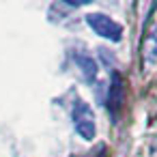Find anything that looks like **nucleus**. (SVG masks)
Returning <instances> with one entry per match:
<instances>
[{"label": "nucleus", "instance_id": "1", "mask_svg": "<svg viewBox=\"0 0 157 157\" xmlns=\"http://www.w3.org/2000/svg\"><path fill=\"white\" fill-rule=\"evenodd\" d=\"M71 121L75 131L84 138V140H93L97 133V125H95V112L88 103L84 101H75L71 108Z\"/></svg>", "mask_w": 157, "mask_h": 157}, {"label": "nucleus", "instance_id": "2", "mask_svg": "<svg viewBox=\"0 0 157 157\" xmlns=\"http://www.w3.org/2000/svg\"><path fill=\"white\" fill-rule=\"evenodd\" d=\"M86 24L95 30V35H99V37H103L112 43H118L123 39V26L105 13H88Z\"/></svg>", "mask_w": 157, "mask_h": 157}, {"label": "nucleus", "instance_id": "3", "mask_svg": "<svg viewBox=\"0 0 157 157\" xmlns=\"http://www.w3.org/2000/svg\"><path fill=\"white\" fill-rule=\"evenodd\" d=\"M123 103H125V82H123L118 71H112L110 84H108V93H105V108H108L112 118H116L121 114Z\"/></svg>", "mask_w": 157, "mask_h": 157}, {"label": "nucleus", "instance_id": "4", "mask_svg": "<svg viewBox=\"0 0 157 157\" xmlns=\"http://www.w3.org/2000/svg\"><path fill=\"white\" fill-rule=\"evenodd\" d=\"M73 58H75L78 67L82 69L84 78H86L88 82H95V78H97V63H95L90 56H84V54H75Z\"/></svg>", "mask_w": 157, "mask_h": 157}, {"label": "nucleus", "instance_id": "5", "mask_svg": "<svg viewBox=\"0 0 157 157\" xmlns=\"http://www.w3.org/2000/svg\"><path fill=\"white\" fill-rule=\"evenodd\" d=\"M88 157H105V146H97Z\"/></svg>", "mask_w": 157, "mask_h": 157}, {"label": "nucleus", "instance_id": "6", "mask_svg": "<svg viewBox=\"0 0 157 157\" xmlns=\"http://www.w3.org/2000/svg\"><path fill=\"white\" fill-rule=\"evenodd\" d=\"M151 157H157V138L153 142V148H151Z\"/></svg>", "mask_w": 157, "mask_h": 157}]
</instances>
